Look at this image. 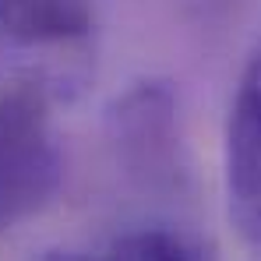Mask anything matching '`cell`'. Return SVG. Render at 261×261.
Wrapping results in <instances>:
<instances>
[{
	"instance_id": "6da1fadb",
	"label": "cell",
	"mask_w": 261,
	"mask_h": 261,
	"mask_svg": "<svg viewBox=\"0 0 261 261\" xmlns=\"http://www.w3.org/2000/svg\"><path fill=\"white\" fill-rule=\"evenodd\" d=\"M64 180V148L43 82L0 95V233L53 201Z\"/></svg>"
},
{
	"instance_id": "7a4b0ae2",
	"label": "cell",
	"mask_w": 261,
	"mask_h": 261,
	"mask_svg": "<svg viewBox=\"0 0 261 261\" xmlns=\"http://www.w3.org/2000/svg\"><path fill=\"white\" fill-rule=\"evenodd\" d=\"M226 205L251 261H261V49L247 60L226 120Z\"/></svg>"
},
{
	"instance_id": "3957f363",
	"label": "cell",
	"mask_w": 261,
	"mask_h": 261,
	"mask_svg": "<svg viewBox=\"0 0 261 261\" xmlns=\"http://www.w3.org/2000/svg\"><path fill=\"white\" fill-rule=\"evenodd\" d=\"M110 141L127 173L163 184L176 173V95L166 82H138L110 106Z\"/></svg>"
},
{
	"instance_id": "277c9868",
	"label": "cell",
	"mask_w": 261,
	"mask_h": 261,
	"mask_svg": "<svg viewBox=\"0 0 261 261\" xmlns=\"http://www.w3.org/2000/svg\"><path fill=\"white\" fill-rule=\"evenodd\" d=\"M92 0H0V36L29 49H67L92 36Z\"/></svg>"
},
{
	"instance_id": "5b68a950",
	"label": "cell",
	"mask_w": 261,
	"mask_h": 261,
	"mask_svg": "<svg viewBox=\"0 0 261 261\" xmlns=\"http://www.w3.org/2000/svg\"><path fill=\"white\" fill-rule=\"evenodd\" d=\"M102 261H212L208 251L173 226H138L117 237Z\"/></svg>"
},
{
	"instance_id": "8992f818",
	"label": "cell",
	"mask_w": 261,
	"mask_h": 261,
	"mask_svg": "<svg viewBox=\"0 0 261 261\" xmlns=\"http://www.w3.org/2000/svg\"><path fill=\"white\" fill-rule=\"evenodd\" d=\"M39 261H92V258L78 254V251H64V247H53V251H46Z\"/></svg>"
}]
</instances>
